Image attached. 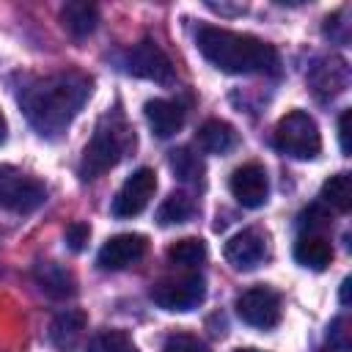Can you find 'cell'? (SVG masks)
I'll return each mask as SVG.
<instances>
[{
    "instance_id": "6da1fadb",
    "label": "cell",
    "mask_w": 352,
    "mask_h": 352,
    "mask_svg": "<svg viewBox=\"0 0 352 352\" xmlns=\"http://www.w3.org/2000/svg\"><path fill=\"white\" fill-rule=\"evenodd\" d=\"M94 91V80L82 72H55L30 80L19 94V107L41 138H58L74 121Z\"/></svg>"
},
{
    "instance_id": "7a4b0ae2",
    "label": "cell",
    "mask_w": 352,
    "mask_h": 352,
    "mask_svg": "<svg viewBox=\"0 0 352 352\" xmlns=\"http://www.w3.org/2000/svg\"><path fill=\"white\" fill-rule=\"evenodd\" d=\"M198 52L226 74H278L280 55L272 44L228 28L204 25L195 33Z\"/></svg>"
},
{
    "instance_id": "3957f363",
    "label": "cell",
    "mask_w": 352,
    "mask_h": 352,
    "mask_svg": "<svg viewBox=\"0 0 352 352\" xmlns=\"http://www.w3.org/2000/svg\"><path fill=\"white\" fill-rule=\"evenodd\" d=\"M132 148H135V132H132V126L124 121L121 113H107V116L96 124V129H94L88 146L82 148L80 179H82V182H91V179L107 173V170L116 168Z\"/></svg>"
},
{
    "instance_id": "277c9868",
    "label": "cell",
    "mask_w": 352,
    "mask_h": 352,
    "mask_svg": "<svg viewBox=\"0 0 352 352\" xmlns=\"http://www.w3.org/2000/svg\"><path fill=\"white\" fill-rule=\"evenodd\" d=\"M275 148L292 160H316L322 151V135L316 121L305 110H289L275 126Z\"/></svg>"
},
{
    "instance_id": "5b68a950",
    "label": "cell",
    "mask_w": 352,
    "mask_h": 352,
    "mask_svg": "<svg viewBox=\"0 0 352 352\" xmlns=\"http://www.w3.org/2000/svg\"><path fill=\"white\" fill-rule=\"evenodd\" d=\"M47 201V187L14 165H0V209L28 214Z\"/></svg>"
},
{
    "instance_id": "8992f818",
    "label": "cell",
    "mask_w": 352,
    "mask_h": 352,
    "mask_svg": "<svg viewBox=\"0 0 352 352\" xmlns=\"http://www.w3.org/2000/svg\"><path fill=\"white\" fill-rule=\"evenodd\" d=\"M151 300L162 311H192L195 305L204 302L206 297V283L201 275H176V278H162L151 286Z\"/></svg>"
},
{
    "instance_id": "52a82bcc",
    "label": "cell",
    "mask_w": 352,
    "mask_h": 352,
    "mask_svg": "<svg viewBox=\"0 0 352 352\" xmlns=\"http://www.w3.org/2000/svg\"><path fill=\"white\" fill-rule=\"evenodd\" d=\"M236 314L245 324L258 330H272L280 322V297L270 286H250L236 300Z\"/></svg>"
},
{
    "instance_id": "ba28073f",
    "label": "cell",
    "mask_w": 352,
    "mask_h": 352,
    "mask_svg": "<svg viewBox=\"0 0 352 352\" xmlns=\"http://www.w3.org/2000/svg\"><path fill=\"white\" fill-rule=\"evenodd\" d=\"M154 192H157V173H154L151 168H138V170L118 187L110 212H113L116 217H121V220L138 217V214L148 206V201L154 198Z\"/></svg>"
},
{
    "instance_id": "9c48e42d",
    "label": "cell",
    "mask_w": 352,
    "mask_h": 352,
    "mask_svg": "<svg viewBox=\"0 0 352 352\" xmlns=\"http://www.w3.org/2000/svg\"><path fill=\"white\" fill-rule=\"evenodd\" d=\"M124 66H126L129 74H135L140 80H151V82H170L173 80V63L154 38L138 41L126 52Z\"/></svg>"
},
{
    "instance_id": "30bf717a",
    "label": "cell",
    "mask_w": 352,
    "mask_h": 352,
    "mask_svg": "<svg viewBox=\"0 0 352 352\" xmlns=\"http://www.w3.org/2000/svg\"><path fill=\"white\" fill-rule=\"evenodd\" d=\"M231 195L248 206V209H258L267 204V195H270V176L264 170V165L258 162H248V165H239L234 173H231Z\"/></svg>"
},
{
    "instance_id": "8fae6325",
    "label": "cell",
    "mask_w": 352,
    "mask_h": 352,
    "mask_svg": "<svg viewBox=\"0 0 352 352\" xmlns=\"http://www.w3.org/2000/svg\"><path fill=\"white\" fill-rule=\"evenodd\" d=\"M223 256H226V261L234 270L248 272V270H253V267H258L264 261V256H267V236L258 228H245V231L234 234L226 242Z\"/></svg>"
},
{
    "instance_id": "7c38bea8",
    "label": "cell",
    "mask_w": 352,
    "mask_h": 352,
    "mask_svg": "<svg viewBox=\"0 0 352 352\" xmlns=\"http://www.w3.org/2000/svg\"><path fill=\"white\" fill-rule=\"evenodd\" d=\"M148 250V239L143 234H116L99 248V267L102 270H124L135 261H140Z\"/></svg>"
},
{
    "instance_id": "4fadbf2b",
    "label": "cell",
    "mask_w": 352,
    "mask_h": 352,
    "mask_svg": "<svg viewBox=\"0 0 352 352\" xmlns=\"http://www.w3.org/2000/svg\"><path fill=\"white\" fill-rule=\"evenodd\" d=\"M308 80H311V88L316 96L333 99L349 85V66L341 55H330V58H322L314 63Z\"/></svg>"
},
{
    "instance_id": "5bb4252c",
    "label": "cell",
    "mask_w": 352,
    "mask_h": 352,
    "mask_svg": "<svg viewBox=\"0 0 352 352\" xmlns=\"http://www.w3.org/2000/svg\"><path fill=\"white\" fill-rule=\"evenodd\" d=\"M143 116L157 138H170L184 124V107L173 99H148L143 104Z\"/></svg>"
},
{
    "instance_id": "9a60e30c",
    "label": "cell",
    "mask_w": 352,
    "mask_h": 352,
    "mask_svg": "<svg viewBox=\"0 0 352 352\" xmlns=\"http://www.w3.org/2000/svg\"><path fill=\"white\" fill-rule=\"evenodd\" d=\"M33 278H36L38 289L47 297H52V300H66V297H72L77 292V280H74L72 270H66L58 261H41V264H36Z\"/></svg>"
},
{
    "instance_id": "2e32d148",
    "label": "cell",
    "mask_w": 352,
    "mask_h": 352,
    "mask_svg": "<svg viewBox=\"0 0 352 352\" xmlns=\"http://www.w3.org/2000/svg\"><path fill=\"white\" fill-rule=\"evenodd\" d=\"M198 148L206 151V154H228L236 148L239 138H236V129L228 124V121H220V118H209L198 126Z\"/></svg>"
},
{
    "instance_id": "e0dca14e",
    "label": "cell",
    "mask_w": 352,
    "mask_h": 352,
    "mask_svg": "<svg viewBox=\"0 0 352 352\" xmlns=\"http://www.w3.org/2000/svg\"><path fill=\"white\" fill-rule=\"evenodd\" d=\"M85 324H88V316L77 308H66L60 311L52 324H50V341L58 346V349H74L77 341L82 338L85 333Z\"/></svg>"
},
{
    "instance_id": "ac0fdd59",
    "label": "cell",
    "mask_w": 352,
    "mask_h": 352,
    "mask_svg": "<svg viewBox=\"0 0 352 352\" xmlns=\"http://www.w3.org/2000/svg\"><path fill=\"white\" fill-rule=\"evenodd\" d=\"M294 258L297 264L322 272L333 261V245L322 234H300L294 242Z\"/></svg>"
},
{
    "instance_id": "d6986e66",
    "label": "cell",
    "mask_w": 352,
    "mask_h": 352,
    "mask_svg": "<svg viewBox=\"0 0 352 352\" xmlns=\"http://www.w3.org/2000/svg\"><path fill=\"white\" fill-rule=\"evenodd\" d=\"M60 22H63V28H66L74 38H85V36H91V33L96 30L99 11H96V6H91V3L74 0V3H66V6L60 8Z\"/></svg>"
},
{
    "instance_id": "ffe728a7",
    "label": "cell",
    "mask_w": 352,
    "mask_h": 352,
    "mask_svg": "<svg viewBox=\"0 0 352 352\" xmlns=\"http://www.w3.org/2000/svg\"><path fill=\"white\" fill-rule=\"evenodd\" d=\"M192 214H195V201L187 192H170L157 209V223L160 226H179V223H187Z\"/></svg>"
},
{
    "instance_id": "44dd1931",
    "label": "cell",
    "mask_w": 352,
    "mask_h": 352,
    "mask_svg": "<svg viewBox=\"0 0 352 352\" xmlns=\"http://www.w3.org/2000/svg\"><path fill=\"white\" fill-rule=\"evenodd\" d=\"M204 258H206V242L198 236L176 239L168 248V261L176 267H184V270H195L198 264H204Z\"/></svg>"
},
{
    "instance_id": "7402d4cb",
    "label": "cell",
    "mask_w": 352,
    "mask_h": 352,
    "mask_svg": "<svg viewBox=\"0 0 352 352\" xmlns=\"http://www.w3.org/2000/svg\"><path fill=\"white\" fill-rule=\"evenodd\" d=\"M168 162H170L173 173H176L182 182H187V184H201V182H204V162H201V157H198L195 151H190L187 146L173 148L170 157H168Z\"/></svg>"
},
{
    "instance_id": "603a6c76",
    "label": "cell",
    "mask_w": 352,
    "mask_h": 352,
    "mask_svg": "<svg viewBox=\"0 0 352 352\" xmlns=\"http://www.w3.org/2000/svg\"><path fill=\"white\" fill-rule=\"evenodd\" d=\"M322 201L338 212L352 209V179L349 173H336L322 184Z\"/></svg>"
},
{
    "instance_id": "cb8c5ba5",
    "label": "cell",
    "mask_w": 352,
    "mask_h": 352,
    "mask_svg": "<svg viewBox=\"0 0 352 352\" xmlns=\"http://www.w3.org/2000/svg\"><path fill=\"white\" fill-rule=\"evenodd\" d=\"M88 352H138V346L132 344V338L124 330H102L91 341Z\"/></svg>"
},
{
    "instance_id": "d4e9b609",
    "label": "cell",
    "mask_w": 352,
    "mask_h": 352,
    "mask_svg": "<svg viewBox=\"0 0 352 352\" xmlns=\"http://www.w3.org/2000/svg\"><path fill=\"white\" fill-rule=\"evenodd\" d=\"M352 322L349 316H338L330 322L327 327V346L336 349V352H349L352 349Z\"/></svg>"
},
{
    "instance_id": "484cf974",
    "label": "cell",
    "mask_w": 352,
    "mask_h": 352,
    "mask_svg": "<svg viewBox=\"0 0 352 352\" xmlns=\"http://www.w3.org/2000/svg\"><path fill=\"white\" fill-rule=\"evenodd\" d=\"M165 352H209L206 344L198 336L190 333H173L165 338Z\"/></svg>"
},
{
    "instance_id": "4316f807",
    "label": "cell",
    "mask_w": 352,
    "mask_h": 352,
    "mask_svg": "<svg viewBox=\"0 0 352 352\" xmlns=\"http://www.w3.org/2000/svg\"><path fill=\"white\" fill-rule=\"evenodd\" d=\"M66 245H69V250H74V253H80L85 245H88V239H91V226L88 223H82V220H74V223H69L66 226Z\"/></svg>"
},
{
    "instance_id": "83f0119b",
    "label": "cell",
    "mask_w": 352,
    "mask_h": 352,
    "mask_svg": "<svg viewBox=\"0 0 352 352\" xmlns=\"http://www.w3.org/2000/svg\"><path fill=\"white\" fill-rule=\"evenodd\" d=\"M349 121H352V110H344L338 118V143L344 154H349Z\"/></svg>"
},
{
    "instance_id": "f1b7e54d",
    "label": "cell",
    "mask_w": 352,
    "mask_h": 352,
    "mask_svg": "<svg viewBox=\"0 0 352 352\" xmlns=\"http://www.w3.org/2000/svg\"><path fill=\"white\" fill-rule=\"evenodd\" d=\"M341 305H349V278L341 280Z\"/></svg>"
},
{
    "instance_id": "f546056e",
    "label": "cell",
    "mask_w": 352,
    "mask_h": 352,
    "mask_svg": "<svg viewBox=\"0 0 352 352\" xmlns=\"http://www.w3.org/2000/svg\"><path fill=\"white\" fill-rule=\"evenodd\" d=\"M6 140V116L0 113V143Z\"/></svg>"
},
{
    "instance_id": "4dcf8cb0",
    "label": "cell",
    "mask_w": 352,
    "mask_h": 352,
    "mask_svg": "<svg viewBox=\"0 0 352 352\" xmlns=\"http://www.w3.org/2000/svg\"><path fill=\"white\" fill-rule=\"evenodd\" d=\"M236 352H264V349H256V346H245V349H236Z\"/></svg>"
}]
</instances>
